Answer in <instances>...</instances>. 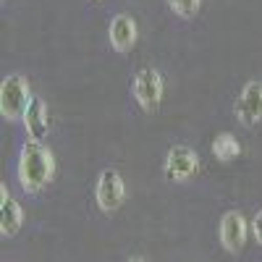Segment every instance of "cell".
<instances>
[{
    "mask_svg": "<svg viewBox=\"0 0 262 262\" xmlns=\"http://www.w3.org/2000/svg\"><path fill=\"white\" fill-rule=\"evenodd\" d=\"M200 3L202 0H168V6L176 11L181 18H189V16H194L196 11H200Z\"/></svg>",
    "mask_w": 262,
    "mask_h": 262,
    "instance_id": "cell-12",
    "label": "cell"
},
{
    "mask_svg": "<svg viewBox=\"0 0 262 262\" xmlns=\"http://www.w3.org/2000/svg\"><path fill=\"white\" fill-rule=\"evenodd\" d=\"M252 226H254V238L262 244V210L254 215V223H252Z\"/></svg>",
    "mask_w": 262,
    "mask_h": 262,
    "instance_id": "cell-13",
    "label": "cell"
},
{
    "mask_svg": "<svg viewBox=\"0 0 262 262\" xmlns=\"http://www.w3.org/2000/svg\"><path fill=\"white\" fill-rule=\"evenodd\" d=\"M128 262H147V259H142V257H134V259H128Z\"/></svg>",
    "mask_w": 262,
    "mask_h": 262,
    "instance_id": "cell-14",
    "label": "cell"
},
{
    "mask_svg": "<svg viewBox=\"0 0 262 262\" xmlns=\"http://www.w3.org/2000/svg\"><path fill=\"white\" fill-rule=\"evenodd\" d=\"M196 168H200V160H196L194 149L179 144L173 147L168 155H165V179L168 181H189Z\"/></svg>",
    "mask_w": 262,
    "mask_h": 262,
    "instance_id": "cell-5",
    "label": "cell"
},
{
    "mask_svg": "<svg viewBox=\"0 0 262 262\" xmlns=\"http://www.w3.org/2000/svg\"><path fill=\"white\" fill-rule=\"evenodd\" d=\"M55 173L53 152L42 142H27L18 155V181L27 191H39L48 186Z\"/></svg>",
    "mask_w": 262,
    "mask_h": 262,
    "instance_id": "cell-1",
    "label": "cell"
},
{
    "mask_svg": "<svg viewBox=\"0 0 262 262\" xmlns=\"http://www.w3.org/2000/svg\"><path fill=\"white\" fill-rule=\"evenodd\" d=\"M111 42L118 53H126L134 48L137 42V21L131 18L128 13H118L111 21Z\"/></svg>",
    "mask_w": 262,
    "mask_h": 262,
    "instance_id": "cell-8",
    "label": "cell"
},
{
    "mask_svg": "<svg viewBox=\"0 0 262 262\" xmlns=\"http://www.w3.org/2000/svg\"><path fill=\"white\" fill-rule=\"evenodd\" d=\"M221 242L228 252H238L247 242V221L242 212H226L223 221H221Z\"/></svg>",
    "mask_w": 262,
    "mask_h": 262,
    "instance_id": "cell-7",
    "label": "cell"
},
{
    "mask_svg": "<svg viewBox=\"0 0 262 262\" xmlns=\"http://www.w3.org/2000/svg\"><path fill=\"white\" fill-rule=\"evenodd\" d=\"M21 221H24V212H21V205L8 194V189H0V231L3 236H13L21 228Z\"/></svg>",
    "mask_w": 262,
    "mask_h": 262,
    "instance_id": "cell-9",
    "label": "cell"
},
{
    "mask_svg": "<svg viewBox=\"0 0 262 262\" xmlns=\"http://www.w3.org/2000/svg\"><path fill=\"white\" fill-rule=\"evenodd\" d=\"M24 123H27V131H29L32 142H45V137H48V105L39 97L32 100L29 111L24 116Z\"/></svg>",
    "mask_w": 262,
    "mask_h": 262,
    "instance_id": "cell-10",
    "label": "cell"
},
{
    "mask_svg": "<svg viewBox=\"0 0 262 262\" xmlns=\"http://www.w3.org/2000/svg\"><path fill=\"white\" fill-rule=\"evenodd\" d=\"M123 196H126V186H123L121 173L113 170V168L102 170L100 181H97V205H100V210H105V212L118 210Z\"/></svg>",
    "mask_w": 262,
    "mask_h": 262,
    "instance_id": "cell-4",
    "label": "cell"
},
{
    "mask_svg": "<svg viewBox=\"0 0 262 262\" xmlns=\"http://www.w3.org/2000/svg\"><path fill=\"white\" fill-rule=\"evenodd\" d=\"M212 152H215V158H217V160L231 163V160H236L238 155H242V147H238V142H236L233 134L223 131V134H217V137H215V142H212Z\"/></svg>",
    "mask_w": 262,
    "mask_h": 262,
    "instance_id": "cell-11",
    "label": "cell"
},
{
    "mask_svg": "<svg viewBox=\"0 0 262 262\" xmlns=\"http://www.w3.org/2000/svg\"><path fill=\"white\" fill-rule=\"evenodd\" d=\"M236 116L247 126L262 121V81H249L244 86L242 97L236 102Z\"/></svg>",
    "mask_w": 262,
    "mask_h": 262,
    "instance_id": "cell-6",
    "label": "cell"
},
{
    "mask_svg": "<svg viewBox=\"0 0 262 262\" xmlns=\"http://www.w3.org/2000/svg\"><path fill=\"white\" fill-rule=\"evenodd\" d=\"M134 97L144 111H155L163 100V79L155 69H142L134 76Z\"/></svg>",
    "mask_w": 262,
    "mask_h": 262,
    "instance_id": "cell-3",
    "label": "cell"
},
{
    "mask_svg": "<svg viewBox=\"0 0 262 262\" xmlns=\"http://www.w3.org/2000/svg\"><path fill=\"white\" fill-rule=\"evenodd\" d=\"M32 92H29V81L18 74H11L0 84V113L8 121H21L27 116L29 105H32Z\"/></svg>",
    "mask_w": 262,
    "mask_h": 262,
    "instance_id": "cell-2",
    "label": "cell"
}]
</instances>
